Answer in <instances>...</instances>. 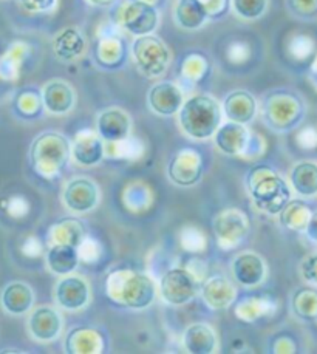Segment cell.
<instances>
[{"instance_id": "obj_26", "label": "cell", "mask_w": 317, "mask_h": 354, "mask_svg": "<svg viewBox=\"0 0 317 354\" xmlns=\"http://www.w3.org/2000/svg\"><path fill=\"white\" fill-rule=\"evenodd\" d=\"M174 19L183 30H200L209 21V15L200 0H176L174 6Z\"/></svg>"}, {"instance_id": "obj_10", "label": "cell", "mask_w": 317, "mask_h": 354, "mask_svg": "<svg viewBox=\"0 0 317 354\" xmlns=\"http://www.w3.org/2000/svg\"><path fill=\"white\" fill-rule=\"evenodd\" d=\"M217 243L224 251L239 248L251 232L249 217L237 207H228L221 211L212 223Z\"/></svg>"}, {"instance_id": "obj_7", "label": "cell", "mask_w": 317, "mask_h": 354, "mask_svg": "<svg viewBox=\"0 0 317 354\" xmlns=\"http://www.w3.org/2000/svg\"><path fill=\"white\" fill-rule=\"evenodd\" d=\"M263 120L275 132H287L296 127L303 118V106L299 97L288 93L269 95L263 102Z\"/></svg>"}, {"instance_id": "obj_18", "label": "cell", "mask_w": 317, "mask_h": 354, "mask_svg": "<svg viewBox=\"0 0 317 354\" xmlns=\"http://www.w3.org/2000/svg\"><path fill=\"white\" fill-rule=\"evenodd\" d=\"M96 133L104 142L124 140L132 133V120L127 111L118 107L102 110L96 120Z\"/></svg>"}, {"instance_id": "obj_13", "label": "cell", "mask_w": 317, "mask_h": 354, "mask_svg": "<svg viewBox=\"0 0 317 354\" xmlns=\"http://www.w3.org/2000/svg\"><path fill=\"white\" fill-rule=\"evenodd\" d=\"M28 331L39 344L55 342L62 331L61 314L48 305L35 308L28 317Z\"/></svg>"}, {"instance_id": "obj_42", "label": "cell", "mask_w": 317, "mask_h": 354, "mask_svg": "<svg viewBox=\"0 0 317 354\" xmlns=\"http://www.w3.org/2000/svg\"><path fill=\"white\" fill-rule=\"evenodd\" d=\"M300 272H302V277L307 281L317 285V255H311V257L303 260V263L300 266Z\"/></svg>"}, {"instance_id": "obj_8", "label": "cell", "mask_w": 317, "mask_h": 354, "mask_svg": "<svg viewBox=\"0 0 317 354\" xmlns=\"http://www.w3.org/2000/svg\"><path fill=\"white\" fill-rule=\"evenodd\" d=\"M200 288V281L188 268H170L158 281L161 299L170 306H183L192 301Z\"/></svg>"}, {"instance_id": "obj_20", "label": "cell", "mask_w": 317, "mask_h": 354, "mask_svg": "<svg viewBox=\"0 0 317 354\" xmlns=\"http://www.w3.org/2000/svg\"><path fill=\"white\" fill-rule=\"evenodd\" d=\"M201 283V297L212 310H226L237 299V288L224 275H214Z\"/></svg>"}, {"instance_id": "obj_36", "label": "cell", "mask_w": 317, "mask_h": 354, "mask_svg": "<svg viewBox=\"0 0 317 354\" xmlns=\"http://www.w3.org/2000/svg\"><path fill=\"white\" fill-rule=\"evenodd\" d=\"M16 110L19 111V115L25 118V120L36 118L44 110L41 95H36L35 91H24V93H21L17 97Z\"/></svg>"}, {"instance_id": "obj_14", "label": "cell", "mask_w": 317, "mask_h": 354, "mask_svg": "<svg viewBox=\"0 0 317 354\" xmlns=\"http://www.w3.org/2000/svg\"><path fill=\"white\" fill-rule=\"evenodd\" d=\"M57 305L67 311H79L89 305L90 286L87 280L78 275H64L55 288Z\"/></svg>"}, {"instance_id": "obj_24", "label": "cell", "mask_w": 317, "mask_h": 354, "mask_svg": "<svg viewBox=\"0 0 317 354\" xmlns=\"http://www.w3.org/2000/svg\"><path fill=\"white\" fill-rule=\"evenodd\" d=\"M219 339L212 326L206 324H194L183 334L184 351L189 354H212L217 351Z\"/></svg>"}, {"instance_id": "obj_45", "label": "cell", "mask_w": 317, "mask_h": 354, "mask_svg": "<svg viewBox=\"0 0 317 354\" xmlns=\"http://www.w3.org/2000/svg\"><path fill=\"white\" fill-rule=\"evenodd\" d=\"M200 2L204 5V8H206L209 17L220 15V12L224 10V3H226V0H200Z\"/></svg>"}, {"instance_id": "obj_31", "label": "cell", "mask_w": 317, "mask_h": 354, "mask_svg": "<svg viewBox=\"0 0 317 354\" xmlns=\"http://www.w3.org/2000/svg\"><path fill=\"white\" fill-rule=\"evenodd\" d=\"M279 215L280 223L287 229H289V231L303 232L305 231L309 215H311V211H309V206L305 205L303 201L291 200L282 209V212Z\"/></svg>"}, {"instance_id": "obj_5", "label": "cell", "mask_w": 317, "mask_h": 354, "mask_svg": "<svg viewBox=\"0 0 317 354\" xmlns=\"http://www.w3.org/2000/svg\"><path fill=\"white\" fill-rule=\"evenodd\" d=\"M132 57L138 71L149 80L166 73L172 61L169 47L155 35L135 37L132 44Z\"/></svg>"}, {"instance_id": "obj_9", "label": "cell", "mask_w": 317, "mask_h": 354, "mask_svg": "<svg viewBox=\"0 0 317 354\" xmlns=\"http://www.w3.org/2000/svg\"><path fill=\"white\" fill-rule=\"evenodd\" d=\"M116 24L135 37L154 35L160 24V12L155 5L143 0H125L118 10Z\"/></svg>"}, {"instance_id": "obj_37", "label": "cell", "mask_w": 317, "mask_h": 354, "mask_svg": "<svg viewBox=\"0 0 317 354\" xmlns=\"http://www.w3.org/2000/svg\"><path fill=\"white\" fill-rule=\"evenodd\" d=\"M180 241H181V248L184 249V251H188L190 254L203 252L208 245L206 235L203 234L201 229H198L195 226L183 227L181 235H180Z\"/></svg>"}, {"instance_id": "obj_33", "label": "cell", "mask_w": 317, "mask_h": 354, "mask_svg": "<svg viewBox=\"0 0 317 354\" xmlns=\"http://www.w3.org/2000/svg\"><path fill=\"white\" fill-rule=\"evenodd\" d=\"M124 59V45L118 36H105L98 47V62L105 67H116Z\"/></svg>"}, {"instance_id": "obj_34", "label": "cell", "mask_w": 317, "mask_h": 354, "mask_svg": "<svg viewBox=\"0 0 317 354\" xmlns=\"http://www.w3.org/2000/svg\"><path fill=\"white\" fill-rule=\"evenodd\" d=\"M293 310L302 320L317 319V292L308 288L297 291L293 297Z\"/></svg>"}, {"instance_id": "obj_27", "label": "cell", "mask_w": 317, "mask_h": 354, "mask_svg": "<svg viewBox=\"0 0 317 354\" xmlns=\"http://www.w3.org/2000/svg\"><path fill=\"white\" fill-rule=\"evenodd\" d=\"M45 260H47L48 270L61 277L76 271V268L81 263L78 248L57 243L50 245L47 254H45Z\"/></svg>"}, {"instance_id": "obj_38", "label": "cell", "mask_w": 317, "mask_h": 354, "mask_svg": "<svg viewBox=\"0 0 317 354\" xmlns=\"http://www.w3.org/2000/svg\"><path fill=\"white\" fill-rule=\"evenodd\" d=\"M78 252H79V260H81L82 263L91 265V263H96V261L101 259L102 249H101V245H99L93 237L85 235L84 240L81 241V245L78 246Z\"/></svg>"}, {"instance_id": "obj_2", "label": "cell", "mask_w": 317, "mask_h": 354, "mask_svg": "<svg viewBox=\"0 0 317 354\" xmlns=\"http://www.w3.org/2000/svg\"><path fill=\"white\" fill-rule=\"evenodd\" d=\"M246 187L255 207L268 215H279L291 201V187L274 169L265 164L249 170Z\"/></svg>"}, {"instance_id": "obj_40", "label": "cell", "mask_w": 317, "mask_h": 354, "mask_svg": "<svg viewBox=\"0 0 317 354\" xmlns=\"http://www.w3.org/2000/svg\"><path fill=\"white\" fill-rule=\"evenodd\" d=\"M19 5L28 12H50L56 8L57 0H17Z\"/></svg>"}, {"instance_id": "obj_11", "label": "cell", "mask_w": 317, "mask_h": 354, "mask_svg": "<svg viewBox=\"0 0 317 354\" xmlns=\"http://www.w3.org/2000/svg\"><path fill=\"white\" fill-rule=\"evenodd\" d=\"M204 172L203 156L195 149H181L167 164V176L180 187H192L200 183Z\"/></svg>"}, {"instance_id": "obj_3", "label": "cell", "mask_w": 317, "mask_h": 354, "mask_svg": "<svg viewBox=\"0 0 317 354\" xmlns=\"http://www.w3.org/2000/svg\"><path fill=\"white\" fill-rule=\"evenodd\" d=\"M178 122L183 132L192 140H209L223 122L220 102L210 95L190 96L178 110Z\"/></svg>"}, {"instance_id": "obj_39", "label": "cell", "mask_w": 317, "mask_h": 354, "mask_svg": "<svg viewBox=\"0 0 317 354\" xmlns=\"http://www.w3.org/2000/svg\"><path fill=\"white\" fill-rule=\"evenodd\" d=\"M8 215H11L12 218H21L25 217L30 211V203L26 201L25 196L22 195H15L10 196V198L5 200V207Z\"/></svg>"}, {"instance_id": "obj_41", "label": "cell", "mask_w": 317, "mask_h": 354, "mask_svg": "<svg viewBox=\"0 0 317 354\" xmlns=\"http://www.w3.org/2000/svg\"><path fill=\"white\" fill-rule=\"evenodd\" d=\"M204 73V61L201 57L192 56L186 61L184 65V76L189 77V80L197 81L198 77H201Z\"/></svg>"}, {"instance_id": "obj_12", "label": "cell", "mask_w": 317, "mask_h": 354, "mask_svg": "<svg viewBox=\"0 0 317 354\" xmlns=\"http://www.w3.org/2000/svg\"><path fill=\"white\" fill-rule=\"evenodd\" d=\"M62 203L75 214L91 212L99 203V187L85 176L70 180L62 191Z\"/></svg>"}, {"instance_id": "obj_1", "label": "cell", "mask_w": 317, "mask_h": 354, "mask_svg": "<svg viewBox=\"0 0 317 354\" xmlns=\"http://www.w3.org/2000/svg\"><path fill=\"white\" fill-rule=\"evenodd\" d=\"M105 294L116 305L130 310H144L154 304L156 283L146 272L115 270L105 279Z\"/></svg>"}, {"instance_id": "obj_44", "label": "cell", "mask_w": 317, "mask_h": 354, "mask_svg": "<svg viewBox=\"0 0 317 354\" xmlns=\"http://www.w3.org/2000/svg\"><path fill=\"white\" fill-rule=\"evenodd\" d=\"M297 141H299L300 146L305 147V149L316 147V144H317V132H316L314 129L302 130L300 135L297 136Z\"/></svg>"}, {"instance_id": "obj_47", "label": "cell", "mask_w": 317, "mask_h": 354, "mask_svg": "<svg viewBox=\"0 0 317 354\" xmlns=\"http://www.w3.org/2000/svg\"><path fill=\"white\" fill-rule=\"evenodd\" d=\"M91 5H96V6H110L114 5L116 0H89Z\"/></svg>"}, {"instance_id": "obj_16", "label": "cell", "mask_w": 317, "mask_h": 354, "mask_svg": "<svg viewBox=\"0 0 317 354\" xmlns=\"http://www.w3.org/2000/svg\"><path fill=\"white\" fill-rule=\"evenodd\" d=\"M44 109L51 115H67L76 104L75 88L64 80H51L41 91Z\"/></svg>"}, {"instance_id": "obj_17", "label": "cell", "mask_w": 317, "mask_h": 354, "mask_svg": "<svg viewBox=\"0 0 317 354\" xmlns=\"http://www.w3.org/2000/svg\"><path fill=\"white\" fill-rule=\"evenodd\" d=\"M234 280L244 288H255L266 279V263L259 254L242 252L230 265Z\"/></svg>"}, {"instance_id": "obj_46", "label": "cell", "mask_w": 317, "mask_h": 354, "mask_svg": "<svg viewBox=\"0 0 317 354\" xmlns=\"http://www.w3.org/2000/svg\"><path fill=\"white\" fill-rule=\"evenodd\" d=\"M307 234V237L314 241V243H317V211L316 212H311V215H309L308 218V223L305 226V231H303Z\"/></svg>"}, {"instance_id": "obj_15", "label": "cell", "mask_w": 317, "mask_h": 354, "mask_svg": "<svg viewBox=\"0 0 317 354\" xmlns=\"http://www.w3.org/2000/svg\"><path fill=\"white\" fill-rule=\"evenodd\" d=\"M184 100L186 97H184V91L180 85L170 81H161L155 84L149 90L147 95V104L150 110L160 116L176 115Z\"/></svg>"}, {"instance_id": "obj_29", "label": "cell", "mask_w": 317, "mask_h": 354, "mask_svg": "<svg viewBox=\"0 0 317 354\" xmlns=\"http://www.w3.org/2000/svg\"><path fill=\"white\" fill-rule=\"evenodd\" d=\"M85 235L87 234H85V229L81 221H78L76 218H65L51 227L50 240L51 243L78 248L81 245Z\"/></svg>"}, {"instance_id": "obj_19", "label": "cell", "mask_w": 317, "mask_h": 354, "mask_svg": "<svg viewBox=\"0 0 317 354\" xmlns=\"http://www.w3.org/2000/svg\"><path fill=\"white\" fill-rule=\"evenodd\" d=\"M71 158L84 167H93L101 162L104 155V141L96 130H81L71 142Z\"/></svg>"}, {"instance_id": "obj_25", "label": "cell", "mask_w": 317, "mask_h": 354, "mask_svg": "<svg viewBox=\"0 0 317 354\" xmlns=\"http://www.w3.org/2000/svg\"><path fill=\"white\" fill-rule=\"evenodd\" d=\"M35 305V292L33 288L25 281H11L5 286L2 292V306L6 313L12 316H22L31 311Z\"/></svg>"}, {"instance_id": "obj_22", "label": "cell", "mask_w": 317, "mask_h": 354, "mask_svg": "<svg viewBox=\"0 0 317 354\" xmlns=\"http://www.w3.org/2000/svg\"><path fill=\"white\" fill-rule=\"evenodd\" d=\"M221 110L226 121L249 124L257 115V101L249 91L235 90L224 97Z\"/></svg>"}, {"instance_id": "obj_32", "label": "cell", "mask_w": 317, "mask_h": 354, "mask_svg": "<svg viewBox=\"0 0 317 354\" xmlns=\"http://www.w3.org/2000/svg\"><path fill=\"white\" fill-rule=\"evenodd\" d=\"M273 308L271 300L266 297H246L242 299L235 306V316L242 322L253 324L260 317H265Z\"/></svg>"}, {"instance_id": "obj_30", "label": "cell", "mask_w": 317, "mask_h": 354, "mask_svg": "<svg viewBox=\"0 0 317 354\" xmlns=\"http://www.w3.org/2000/svg\"><path fill=\"white\" fill-rule=\"evenodd\" d=\"M144 153V142L135 136H127L124 140L104 142V155L110 160H140Z\"/></svg>"}, {"instance_id": "obj_6", "label": "cell", "mask_w": 317, "mask_h": 354, "mask_svg": "<svg viewBox=\"0 0 317 354\" xmlns=\"http://www.w3.org/2000/svg\"><path fill=\"white\" fill-rule=\"evenodd\" d=\"M212 138L221 153L228 156H243L248 160L262 155L263 152L259 150V146H265V141L259 144L262 138L253 135L246 124L233 121H223Z\"/></svg>"}, {"instance_id": "obj_43", "label": "cell", "mask_w": 317, "mask_h": 354, "mask_svg": "<svg viewBox=\"0 0 317 354\" xmlns=\"http://www.w3.org/2000/svg\"><path fill=\"white\" fill-rule=\"evenodd\" d=\"M22 252L26 255V257L35 259L39 257L44 252V245L42 241L36 239V237H28L22 245Z\"/></svg>"}, {"instance_id": "obj_35", "label": "cell", "mask_w": 317, "mask_h": 354, "mask_svg": "<svg viewBox=\"0 0 317 354\" xmlns=\"http://www.w3.org/2000/svg\"><path fill=\"white\" fill-rule=\"evenodd\" d=\"M234 15L243 21H257L265 15L269 0H229Z\"/></svg>"}, {"instance_id": "obj_21", "label": "cell", "mask_w": 317, "mask_h": 354, "mask_svg": "<svg viewBox=\"0 0 317 354\" xmlns=\"http://www.w3.org/2000/svg\"><path fill=\"white\" fill-rule=\"evenodd\" d=\"M87 50V39L76 27H67L57 32L53 39V53L57 61L75 62Z\"/></svg>"}, {"instance_id": "obj_23", "label": "cell", "mask_w": 317, "mask_h": 354, "mask_svg": "<svg viewBox=\"0 0 317 354\" xmlns=\"http://www.w3.org/2000/svg\"><path fill=\"white\" fill-rule=\"evenodd\" d=\"M105 337L96 328L76 326L65 337V351L70 354H96L102 353Z\"/></svg>"}, {"instance_id": "obj_28", "label": "cell", "mask_w": 317, "mask_h": 354, "mask_svg": "<svg viewBox=\"0 0 317 354\" xmlns=\"http://www.w3.org/2000/svg\"><path fill=\"white\" fill-rule=\"evenodd\" d=\"M289 183L294 192L300 196L317 195V164L313 161L297 162L289 174Z\"/></svg>"}, {"instance_id": "obj_4", "label": "cell", "mask_w": 317, "mask_h": 354, "mask_svg": "<svg viewBox=\"0 0 317 354\" xmlns=\"http://www.w3.org/2000/svg\"><path fill=\"white\" fill-rule=\"evenodd\" d=\"M71 158V144L59 132H42L30 147V164L35 172L45 180L61 175Z\"/></svg>"}]
</instances>
